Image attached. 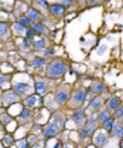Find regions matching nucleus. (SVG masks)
<instances>
[{
    "mask_svg": "<svg viewBox=\"0 0 123 148\" xmlns=\"http://www.w3.org/2000/svg\"><path fill=\"white\" fill-rule=\"evenodd\" d=\"M122 115H123V108L122 107H118L116 111H115V117H116V118H120Z\"/></svg>",
    "mask_w": 123,
    "mask_h": 148,
    "instance_id": "29",
    "label": "nucleus"
},
{
    "mask_svg": "<svg viewBox=\"0 0 123 148\" xmlns=\"http://www.w3.org/2000/svg\"><path fill=\"white\" fill-rule=\"evenodd\" d=\"M3 143H4V145H11V144L14 143V140H13V137H11V135H7V137L3 140Z\"/></svg>",
    "mask_w": 123,
    "mask_h": 148,
    "instance_id": "27",
    "label": "nucleus"
},
{
    "mask_svg": "<svg viewBox=\"0 0 123 148\" xmlns=\"http://www.w3.org/2000/svg\"><path fill=\"white\" fill-rule=\"evenodd\" d=\"M99 121H102V123H105L107 118H110V115H109V111H101V114H99Z\"/></svg>",
    "mask_w": 123,
    "mask_h": 148,
    "instance_id": "24",
    "label": "nucleus"
},
{
    "mask_svg": "<svg viewBox=\"0 0 123 148\" xmlns=\"http://www.w3.org/2000/svg\"><path fill=\"white\" fill-rule=\"evenodd\" d=\"M17 94L16 92H6V97H4V100L7 101V103H14V101H17Z\"/></svg>",
    "mask_w": 123,
    "mask_h": 148,
    "instance_id": "15",
    "label": "nucleus"
},
{
    "mask_svg": "<svg viewBox=\"0 0 123 148\" xmlns=\"http://www.w3.org/2000/svg\"><path fill=\"white\" fill-rule=\"evenodd\" d=\"M84 115H85V112L82 108H78L76 111H74V115H72V120L75 121V124H78L79 127L84 124Z\"/></svg>",
    "mask_w": 123,
    "mask_h": 148,
    "instance_id": "3",
    "label": "nucleus"
},
{
    "mask_svg": "<svg viewBox=\"0 0 123 148\" xmlns=\"http://www.w3.org/2000/svg\"><path fill=\"white\" fill-rule=\"evenodd\" d=\"M34 47L35 49H44L45 47V40L44 38H37L34 41Z\"/></svg>",
    "mask_w": 123,
    "mask_h": 148,
    "instance_id": "23",
    "label": "nucleus"
},
{
    "mask_svg": "<svg viewBox=\"0 0 123 148\" xmlns=\"http://www.w3.org/2000/svg\"><path fill=\"white\" fill-rule=\"evenodd\" d=\"M9 34V26L4 23H0V36H7Z\"/></svg>",
    "mask_w": 123,
    "mask_h": 148,
    "instance_id": "22",
    "label": "nucleus"
},
{
    "mask_svg": "<svg viewBox=\"0 0 123 148\" xmlns=\"http://www.w3.org/2000/svg\"><path fill=\"white\" fill-rule=\"evenodd\" d=\"M67 98H68V92L65 91H58L55 94V100L58 101V104H64L67 101Z\"/></svg>",
    "mask_w": 123,
    "mask_h": 148,
    "instance_id": "8",
    "label": "nucleus"
},
{
    "mask_svg": "<svg viewBox=\"0 0 123 148\" xmlns=\"http://www.w3.org/2000/svg\"><path fill=\"white\" fill-rule=\"evenodd\" d=\"M50 12L53 16H62L65 12V7L62 4H53V6H50Z\"/></svg>",
    "mask_w": 123,
    "mask_h": 148,
    "instance_id": "5",
    "label": "nucleus"
},
{
    "mask_svg": "<svg viewBox=\"0 0 123 148\" xmlns=\"http://www.w3.org/2000/svg\"><path fill=\"white\" fill-rule=\"evenodd\" d=\"M27 17L30 18V20H34L35 21V20H38V18H40V13H38L35 9L31 7V9H28V12H27Z\"/></svg>",
    "mask_w": 123,
    "mask_h": 148,
    "instance_id": "11",
    "label": "nucleus"
},
{
    "mask_svg": "<svg viewBox=\"0 0 123 148\" xmlns=\"http://www.w3.org/2000/svg\"><path fill=\"white\" fill-rule=\"evenodd\" d=\"M35 91L40 92V94H44V92L47 91V86H45V83H43V81H37V83H35Z\"/></svg>",
    "mask_w": 123,
    "mask_h": 148,
    "instance_id": "12",
    "label": "nucleus"
},
{
    "mask_svg": "<svg viewBox=\"0 0 123 148\" xmlns=\"http://www.w3.org/2000/svg\"><path fill=\"white\" fill-rule=\"evenodd\" d=\"M72 1H78V0H72Z\"/></svg>",
    "mask_w": 123,
    "mask_h": 148,
    "instance_id": "41",
    "label": "nucleus"
},
{
    "mask_svg": "<svg viewBox=\"0 0 123 148\" xmlns=\"http://www.w3.org/2000/svg\"><path fill=\"white\" fill-rule=\"evenodd\" d=\"M28 141L27 140H20V141H17V147L18 148H28Z\"/></svg>",
    "mask_w": 123,
    "mask_h": 148,
    "instance_id": "26",
    "label": "nucleus"
},
{
    "mask_svg": "<svg viewBox=\"0 0 123 148\" xmlns=\"http://www.w3.org/2000/svg\"><path fill=\"white\" fill-rule=\"evenodd\" d=\"M24 103H26L27 107H34L35 104H37V95H30V97H27V98L24 100Z\"/></svg>",
    "mask_w": 123,
    "mask_h": 148,
    "instance_id": "13",
    "label": "nucleus"
},
{
    "mask_svg": "<svg viewBox=\"0 0 123 148\" xmlns=\"http://www.w3.org/2000/svg\"><path fill=\"white\" fill-rule=\"evenodd\" d=\"M95 144H96V147H103L106 144V135L105 134H98L96 137H95Z\"/></svg>",
    "mask_w": 123,
    "mask_h": 148,
    "instance_id": "9",
    "label": "nucleus"
},
{
    "mask_svg": "<svg viewBox=\"0 0 123 148\" xmlns=\"http://www.w3.org/2000/svg\"><path fill=\"white\" fill-rule=\"evenodd\" d=\"M6 80H7V77H0V86H1V84H3Z\"/></svg>",
    "mask_w": 123,
    "mask_h": 148,
    "instance_id": "35",
    "label": "nucleus"
},
{
    "mask_svg": "<svg viewBox=\"0 0 123 148\" xmlns=\"http://www.w3.org/2000/svg\"><path fill=\"white\" fill-rule=\"evenodd\" d=\"M30 90V86L28 84H26V83H17L16 86H14V91L17 95H24V94H27Z\"/></svg>",
    "mask_w": 123,
    "mask_h": 148,
    "instance_id": "4",
    "label": "nucleus"
},
{
    "mask_svg": "<svg viewBox=\"0 0 123 148\" xmlns=\"http://www.w3.org/2000/svg\"><path fill=\"white\" fill-rule=\"evenodd\" d=\"M35 33H37V32H35L34 29H28V30H27V38H28V40L33 38V37L35 36Z\"/></svg>",
    "mask_w": 123,
    "mask_h": 148,
    "instance_id": "28",
    "label": "nucleus"
},
{
    "mask_svg": "<svg viewBox=\"0 0 123 148\" xmlns=\"http://www.w3.org/2000/svg\"><path fill=\"white\" fill-rule=\"evenodd\" d=\"M58 132H59V124H55V121H51V123L44 128V135H45L47 138L57 135Z\"/></svg>",
    "mask_w": 123,
    "mask_h": 148,
    "instance_id": "2",
    "label": "nucleus"
},
{
    "mask_svg": "<svg viewBox=\"0 0 123 148\" xmlns=\"http://www.w3.org/2000/svg\"><path fill=\"white\" fill-rule=\"evenodd\" d=\"M88 135L89 134H88V131H87V130H82V131H81V137H82V138H87Z\"/></svg>",
    "mask_w": 123,
    "mask_h": 148,
    "instance_id": "33",
    "label": "nucleus"
},
{
    "mask_svg": "<svg viewBox=\"0 0 123 148\" xmlns=\"http://www.w3.org/2000/svg\"><path fill=\"white\" fill-rule=\"evenodd\" d=\"M30 117H31V111L28 110V108H24V110L20 112V118L21 120H30Z\"/></svg>",
    "mask_w": 123,
    "mask_h": 148,
    "instance_id": "21",
    "label": "nucleus"
},
{
    "mask_svg": "<svg viewBox=\"0 0 123 148\" xmlns=\"http://www.w3.org/2000/svg\"><path fill=\"white\" fill-rule=\"evenodd\" d=\"M87 1H89V3H93V0H87Z\"/></svg>",
    "mask_w": 123,
    "mask_h": 148,
    "instance_id": "39",
    "label": "nucleus"
},
{
    "mask_svg": "<svg viewBox=\"0 0 123 148\" xmlns=\"http://www.w3.org/2000/svg\"><path fill=\"white\" fill-rule=\"evenodd\" d=\"M119 103H120V100H119L118 97H112L107 104H109V108H115V110H116V108L119 107Z\"/></svg>",
    "mask_w": 123,
    "mask_h": 148,
    "instance_id": "16",
    "label": "nucleus"
},
{
    "mask_svg": "<svg viewBox=\"0 0 123 148\" xmlns=\"http://www.w3.org/2000/svg\"><path fill=\"white\" fill-rule=\"evenodd\" d=\"M33 29H34L37 33H45V32H47V27H45L44 24H40V23L33 24Z\"/></svg>",
    "mask_w": 123,
    "mask_h": 148,
    "instance_id": "19",
    "label": "nucleus"
},
{
    "mask_svg": "<svg viewBox=\"0 0 123 148\" xmlns=\"http://www.w3.org/2000/svg\"><path fill=\"white\" fill-rule=\"evenodd\" d=\"M102 98L101 97H95L91 103H89V108H92V110H98V108H101V106H102Z\"/></svg>",
    "mask_w": 123,
    "mask_h": 148,
    "instance_id": "7",
    "label": "nucleus"
},
{
    "mask_svg": "<svg viewBox=\"0 0 123 148\" xmlns=\"http://www.w3.org/2000/svg\"><path fill=\"white\" fill-rule=\"evenodd\" d=\"M85 95H87V92H85V91H78V92H75V101H76L78 104L84 103V101H85Z\"/></svg>",
    "mask_w": 123,
    "mask_h": 148,
    "instance_id": "17",
    "label": "nucleus"
},
{
    "mask_svg": "<svg viewBox=\"0 0 123 148\" xmlns=\"http://www.w3.org/2000/svg\"><path fill=\"white\" fill-rule=\"evenodd\" d=\"M13 30H14V33H16V34H23V33L26 32L24 26H23V24H20V23L13 24Z\"/></svg>",
    "mask_w": 123,
    "mask_h": 148,
    "instance_id": "18",
    "label": "nucleus"
},
{
    "mask_svg": "<svg viewBox=\"0 0 123 148\" xmlns=\"http://www.w3.org/2000/svg\"><path fill=\"white\" fill-rule=\"evenodd\" d=\"M28 144H30V145H35V144H37V137H35V135H31V137L28 138Z\"/></svg>",
    "mask_w": 123,
    "mask_h": 148,
    "instance_id": "30",
    "label": "nucleus"
},
{
    "mask_svg": "<svg viewBox=\"0 0 123 148\" xmlns=\"http://www.w3.org/2000/svg\"><path fill=\"white\" fill-rule=\"evenodd\" d=\"M1 127H3V125H1V123H0V130H1Z\"/></svg>",
    "mask_w": 123,
    "mask_h": 148,
    "instance_id": "40",
    "label": "nucleus"
},
{
    "mask_svg": "<svg viewBox=\"0 0 123 148\" xmlns=\"http://www.w3.org/2000/svg\"><path fill=\"white\" fill-rule=\"evenodd\" d=\"M54 148H61V143H57V144L54 145Z\"/></svg>",
    "mask_w": 123,
    "mask_h": 148,
    "instance_id": "36",
    "label": "nucleus"
},
{
    "mask_svg": "<svg viewBox=\"0 0 123 148\" xmlns=\"http://www.w3.org/2000/svg\"><path fill=\"white\" fill-rule=\"evenodd\" d=\"M113 131H115V135H116L118 138H123V125L115 124V125H113Z\"/></svg>",
    "mask_w": 123,
    "mask_h": 148,
    "instance_id": "14",
    "label": "nucleus"
},
{
    "mask_svg": "<svg viewBox=\"0 0 123 148\" xmlns=\"http://www.w3.org/2000/svg\"><path fill=\"white\" fill-rule=\"evenodd\" d=\"M113 125H115V120L113 118H107L105 123H103V128L105 130H113Z\"/></svg>",
    "mask_w": 123,
    "mask_h": 148,
    "instance_id": "20",
    "label": "nucleus"
},
{
    "mask_svg": "<svg viewBox=\"0 0 123 148\" xmlns=\"http://www.w3.org/2000/svg\"><path fill=\"white\" fill-rule=\"evenodd\" d=\"M54 54V50L53 49H48V50H45V54H44V57L45 56H53Z\"/></svg>",
    "mask_w": 123,
    "mask_h": 148,
    "instance_id": "34",
    "label": "nucleus"
},
{
    "mask_svg": "<svg viewBox=\"0 0 123 148\" xmlns=\"http://www.w3.org/2000/svg\"><path fill=\"white\" fill-rule=\"evenodd\" d=\"M65 71H67V64H65L64 61H61V60H57V61L50 63L47 74H48V77H51V78H58V77L64 75Z\"/></svg>",
    "mask_w": 123,
    "mask_h": 148,
    "instance_id": "1",
    "label": "nucleus"
},
{
    "mask_svg": "<svg viewBox=\"0 0 123 148\" xmlns=\"http://www.w3.org/2000/svg\"><path fill=\"white\" fill-rule=\"evenodd\" d=\"M95 130H96V117L95 115H91L88 123H87V131H88L89 135H92Z\"/></svg>",
    "mask_w": 123,
    "mask_h": 148,
    "instance_id": "6",
    "label": "nucleus"
},
{
    "mask_svg": "<svg viewBox=\"0 0 123 148\" xmlns=\"http://www.w3.org/2000/svg\"><path fill=\"white\" fill-rule=\"evenodd\" d=\"M95 91H96V92H103V91H105V87H103L102 84H98V86L95 87Z\"/></svg>",
    "mask_w": 123,
    "mask_h": 148,
    "instance_id": "32",
    "label": "nucleus"
},
{
    "mask_svg": "<svg viewBox=\"0 0 123 148\" xmlns=\"http://www.w3.org/2000/svg\"><path fill=\"white\" fill-rule=\"evenodd\" d=\"M64 3H67V6H70V3H71V0H62Z\"/></svg>",
    "mask_w": 123,
    "mask_h": 148,
    "instance_id": "37",
    "label": "nucleus"
},
{
    "mask_svg": "<svg viewBox=\"0 0 123 148\" xmlns=\"http://www.w3.org/2000/svg\"><path fill=\"white\" fill-rule=\"evenodd\" d=\"M35 3H37V4H38V6H40V7H44V9H45V7H47V6H48V4H47V1H45V0H37V1H35Z\"/></svg>",
    "mask_w": 123,
    "mask_h": 148,
    "instance_id": "31",
    "label": "nucleus"
},
{
    "mask_svg": "<svg viewBox=\"0 0 123 148\" xmlns=\"http://www.w3.org/2000/svg\"><path fill=\"white\" fill-rule=\"evenodd\" d=\"M120 148H123V140H122V143H120Z\"/></svg>",
    "mask_w": 123,
    "mask_h": 148,
    "instance_id": "38",
    "label": "nucleus"
},
{
    "mask_svg": "<svg viewBox=\"0 0 123 148\" xmlns=\"http://www.w3.org/2000/svg\"><path fill=\"white\" fill-rule=\"evenodd\" d=\"M18 23H20V24H23V26L26 27V26H30L31 20H30V18H28L27 16H26V17H20V20H18Z\"/></svg>",
    "mask_w": 123,
    "mask_h": 148,
    "instance_id": "25",
    "label": "nucleus"
},
{
    "mask_svg": "<svg viewBox=\"0 0 123 148\" xmlns=\"http://www.w3.org/2000/svg\"><path fill=\"white\" fill-rule=\"evenodd\" d=\"M44 64H45V57H35L33 60V67L35 69H41L44 67Z\"/></svg>",
    "mask_w": 123,
    "mask_h": 148,
    "instance_id": "10",
    "label": "nucleus"
}]
</instances>
